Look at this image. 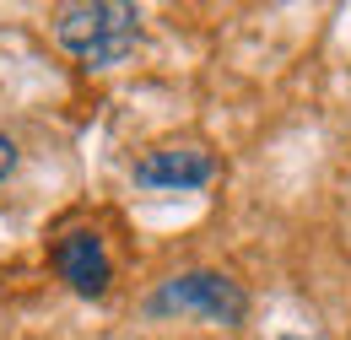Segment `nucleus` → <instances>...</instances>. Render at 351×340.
Wrapping results in <instances>:
<instances>
[{
    "label": "nucleus",
    "instance_id": "1",
    "mask_svg": "<svg viewBox=\"0 0 351 340\" xmlns=\"http://www.w3.org/2000/svg\"><path fill=\"white\" fill-rule=\"evenodd\" d=\"M135 38H141V11L119 5V0H82V5H60L54 16V43L82 60L92 71H108L119 60H130Z\"/></svg>",
    "mask_w": 351,
    "mask_h": 340
},
{
    "label": "nucleus",
    "instance_id": "2",
    "mask_svg": "<svg viewBox=\"0 0 351 340\" xmlns=\"http://www.w3.org/2000/svg\"><path fill=\"white\" fill-rule=\"evenodd\" d=\"M146 308H152V313H200V319H211L221 330H238L243 313H249V298H243V287H238L232 276H221V270H189V276L162 281L157 298L146 302Z\"/></svg>",
    "mask_w": 351,
    "mask_h": 340
},
{
    "label": "nucleus",
    "instance_id": "3",
    "mask_svg": "<svg viewBox=\"0 0 351 340\" xmlns=\"http://www.w3.org/2000/svg\"><path fill=\"white\" fill-rule=\"evenodd\" d=\"M54 270L71 281V292L82 298H103L108 281H114V265H108V249L97 232H65L54 243Z\"/></svg>",
    "mask_w": 351,
    "mask_h": 340
},
{
    "label": "nucleus",
    "instance_id": "4",
    "mask_svg": "<svg viewBox=\"0 0 351 340\" xmlns=\"http://www.w3.org/2000/svg\"><path fill=\"white\" fill-rule=\"evenodd\" d=\"M217 173L206 146H157L135 162V184L146 189H200L206 178Z\"/></svg>",
    "mask_w": 351,
    "mask_h": 340
},
{
    "label": "nucleus",
    "instance_id": "5",
    "mask_svg": "<svg viewBox=\"0 0 351 340\" xmlns=\"http://www.w3.org/2000/svg\"><path fill=\"white\" fill-rule=\"evenodd\" d=\"M11 168H16V146H11V135H0V184L11 178Z\"/></svg>",
    "mask_w": 351,
    "mask_h": 340
},
{
    "label": "nucleus",
    "instance_id": "6",
    "mask_svg": "<svg viewBox=\"0 0 351 340\" xmlns=\"http://www.w3.org/2000/svg\"><path fill=\"white\" fill-rule=\"evenodd\" d=\"M281 340H303V335H281Z\"/></svg>",
    "mask_w": 351,
    "mask_h": 340
}]
</instances>
